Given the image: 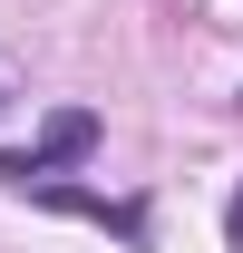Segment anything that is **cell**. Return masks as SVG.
<instances>
[{"label": "cell", "instance_id": "6da1fadb", "mask_svg": "<svg viewBox=\"0 0 243 253\" xmlns=\"http://www.w3.org/2000/svg\"><path fill=\"white\" fill-rule=\"evenodd\" d=\"M88 146H97V117L88 107H59V117L39 126V146H10V156H0V185L39 195V185H59V166H78Z\"/></svg>", "mask_w": 243, "mask_h": 253}, {"label": "cell", "instance_id": "7a4b0ae2", "mask_svg": "<svg viewBox=\"0 0 243 253\" xmlns=\"http://www.w3.org/2000/svg\"><path fill=\"white\" fill-rule=\"evenodd\" d=\"M39 205H59V214H78V224H107V234H126V244H146V214H136V205H107V195H88V185H39Z\"/></svg>", "mask_w": 243, "mask_h": 253}, {"label": "cell", "instance_id": "3957f363", "mask_svg": "<svg viewBox=\"0 0 243 253\" xmlns=\"http://www.w3.org/2000/svg\"><path fill=\"white\" fill-rule=\"evenodd\" d=\"M224 234H234V244H243V185H234V205H224Z\"/></svg>", "mask_w": 243, "mask_h": 253}]
</instances>
